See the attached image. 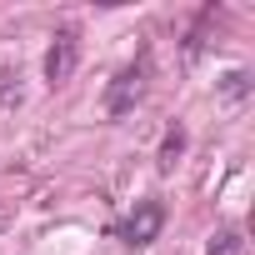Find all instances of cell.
Segmentation results:
<instances>
[{
  "instance_id": "cell-1",
  "label": "cell",
  "mask_w": 255,
  "mask_h": 255,
  "mask_svg": "<svg viewBox=\"0 0 255 255\" xmlns=\"http://www.w3.org/2000/svg\"><path fill=\"white\" fill-rule=\"evenodd\" d=\"M160 220H165L160 200H140V205L130 210V220L120 225V240H125V245H150V240L160 235Z\"/></svg>"
},
{
  "instance_id": "cell-2",
  "label": "cell",
  "mask_w": 255,
  "mask_h": 255,
  "mask_svg": "<svg viewBox=\"0 0 255 255\" xmlns=\"http://www.w3.org/2000/svg\"><path fill=\"white\" fill-rule=\"evenodd\" d=\"M140 90H145V65H125V70L115 75L110 95H105V110H110V115H125V110L140 100Z\"/></svg>"
},
{
  "instance_id": "cell-3",
  "label": "cell",
  "mask_w": 255,
  "mask_h": 255,
  "mask_svg": "<svg viewBox=\"0 0 255 255\" xmlns=\"http://www.w3.org/2000/svg\"><path fill=\"white\" fill-rule=\"evenodd\" d=\"M70 70H75V35L65 30V35H55V45L45 55V80L60 85V80H70Z\"/></svg>"
},
{
  "instance_id": "cell-4",
  "label": "cell",
  "mask_w": 255,
  "mask_h": 255,
  "mask_svg": "<svg viewBox=\"0 0 255 255\" xmlns=\"http://www.w3.org/2000/svg\"><path fill=\"white\" fill-rule=\"evenodd\" d=\"M180 145H185V135H180V130H175V135H165V145H160V165H165V170L175 165V155H180Z\"/></svg>"
},
{
  "instance_id": "cell-5",
  "label": "cell",
  "mask_w": 255,
  "mask_h": 255,
  "mask_svg": "<svg viewBox=\"0 0 255 255\" xmlns=\"http://www.w3.org/2000/svg\"><path fill=\"white\" fill-rule=\"evenodd\" d=\"M210 255H235V235H215L210 240Z\"/></svg>"
}]
</instances>
